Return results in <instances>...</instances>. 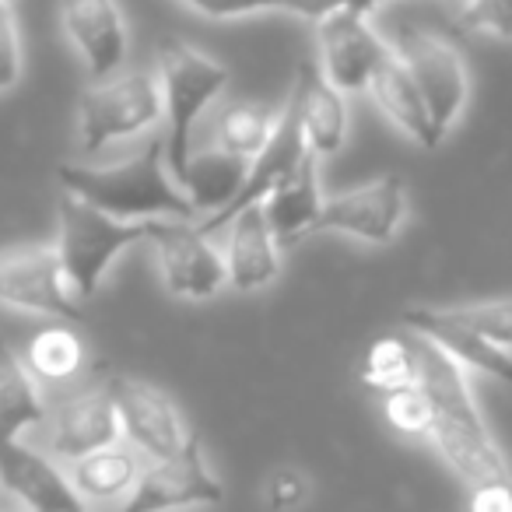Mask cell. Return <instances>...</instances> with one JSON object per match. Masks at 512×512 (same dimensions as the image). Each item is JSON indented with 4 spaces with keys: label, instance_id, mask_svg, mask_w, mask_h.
<instances>
[{
    "label": "cell",
    "instance_id": "1",
    "mask_svg": "<svg viewBox=\"0 0 512 512\" xmlns=\"http://www.w3.org/2000/svg\"><path fill=\"white\" fill-rule=\"evenodd\" d=\"M418 344V386L432 400V432L428 442L442 453V460L470 484L512 481V467L502 446L495 442L491 428L470 390L467 369L446 355L439 344L414 334Z\"/></svg>",
    "mask_w": 512,
    "mask_h": 512
},
{
    "label": "cell",
    "instance_id": "2",
    "mask_svg": "<svg viewBox=\"0 0 512 512\" xmlns=\"http://www.w3.org/2000/svg\"><path fill=\"white\" fill-rule=\"evenodd\" d=\"M60 190L74 193L85 204L113 214L116 221H155V218H190L197 207L183 186L172 179L165 165V137L151 134L134 155L109 165L64 162L57 169Z\"/></svg>",
    "mask_w": 512,
    "mask_h": 512
},
{
    "label": "cell",
    "instance_id": "3",
    "mask_svg": "<svg viewBox=\"0 0 512 512\" xmlns=\"http://www.w3.org/2000/svg\"><path fill=\"white\" fill-rule=\"evenodd\" d=\"M155 67L165 106V165L172 179L183 183L193 155V130L228 88V71L190 43H165Z\"/></svg>",
    "mask_w": 512,
    "mask_h": 512
},
{
    "label": "cell",
    "instance_id": "4",
    "mask_svg": "<svg viewBox=\"0 0 512 512\" xmlns=\"http://www.w3.org/2000/svg\"><path fill=\"white\" fill-rule=\"evenodd\" d=\"M165 120L158 67H130L106 81H92L78 102V148L95 158L109 144L151 134Z\"/></svg>",
    "mask_w": 512,
    "mask_h": 512
},
{
    "label": "cell",
    "instance_id": "5",
    "mask_svg": "<svg viewBox=\"0 0 512 512\" xmlns=\"http://www.w3.org/2000/svg\"><path fill=\"white\" fill-rule=\"evenodd\" d=\"M60 239L57 253L74 295L92 299L106 281L109 267L127 249L148 246V221H116L113 214L85 204L74 193H60Z\"/></svg>",
    "mask_w": 512,
    "mask_h": 512
},
{
    "label": "cell",
    "instance_id": "6",
    "mask_svg": "<svg viewBox=\"0 0 512 512\" xmlns=\"http://www.w3.org/2000/svg\"><path fill=\"white\" fill-rule=\"evenodd\" d=\"M120 439V418H116V404L106 390V376L99 383L81 379L74 386L46 393V418L32 432V446H39L64 467Z\"/></svg>",
    "mask_w": 512,
    "mask_h": 512
},
{
    "label": "cell",
    "instance_id": "7",
    "mask_svg": "<svg viewBox=\"0 0 512 512\" xmlns=\"http://www.w3.org/2000/svg\"><path fill=\"white\" fill-rule=\"evenodd\" d=\"M148 246L169 295L186 302H207L228 285L225 253L190 218L148 221Z\"/></svg>",
    "mask_w": 512,
    "mask_h": 512
},
{
    "label": "cell",
    "instance_id": "8",
    "mask_svg": "<svg viewBox=\"0 0 512 512\" xmlns=\"http://www.w3.org/2000/svg\"><path fill=\"white\" fill-rule=\"evenodd\" d=\"M106 390L116 404L123 442H130L144 460H169L193 442L183 411L165 390L123 372H106Z\"/></svg>",
    "mask_w": 512,
    "mask_h": 512
},
{
    "label": "cell",
    "instance_id": "9",
    "mask_svg": "<svg viewBox=\"0 0 512 512\" xmlns=\"http://www.w3.org/2000/svg\"><path fill=\"white\" fill-rule=\"evenodd\" d=\"M393 50H397V57L411 71L414 85L425 95L435 134L446 137L470 99V71L463 53L449 39L425 29H404L397 36V43H393Z\"/></svg>",
    "mask_w": 512,
    "mask_h": 512
},
{
    "label": "cell",
    "instance_id": "10",
    "mask_svg": "<svg viewBox=\"0 0 512 512\" xmlns=\"http://www.w3.org/2000/svg\"><path fill=\"white\" fill-rule=\"evenodd\" d=\"M0 306L81 323V299L60 264L57 246L0 249Z\"/></svg>",
    "mask_w": 512,
    "mask_h": 512
},
{
    "label": "cell",
    "instance_id": "11",
    "mask_svg": "<svg viewBox=\"0 0 512 512\" xmlns=\"http://www.w3.org/2000/svg\"><path fill=\"white\" fill-rule=\"evenodd\" d=\"M313 155L306 144V130H302V109H299V88L292 85L288 92L285 106H281V116H278V130L274 137L267 141V148L249 162L246 169V179H242V190L235 193L232 204H225L221 211L207 214V218H197V228L204 235H214L218 228H225L228 221L235 218L239 211L246 207H256L264 204L281 183L295 176L302 169V162Z\"/></svg>",
    "mask_w": 512,
    "mask_h": 512
},
{
    "label": "cell",
    "instance_id": "12",
    "mask_svg": "<svg viewBox=\"0 0 512 512\" xmlns=\"http://www.w3.org/2000/svg\"><path fill=\"white\" fill-rule=\"evenodd\" d=\"M316 67L337 92H369L379 67L393 57V43H386L372 22L355 11H334L316 22Z\"/></svg>",
    "mask_w": 512,
    "mask_h": 512
},
{
    "label": "cell",
    "instance_id": "13",
    "mask_svg": "<svg viewBox=\"0 0 512 512\" xmlns=\"http://www.w3.org/2000/svg\"><path fill=\"white\" fill-rule=\"evenodd\" d=\"M225 498L218 474L207 463L200 442L193 439L183 453L169 460H148L137 481L134 495L120 512H176V509H204Z\"/></svg>",
    "mask_w": 512,
    "mask_h": 512
},
{
    "label": "cell",
    "instance_id": "14",
    "mask_svg": "<svg viewBox=\"0 0 512 512\" xmlns=\"http://www.w3.org/2000/svg\"><path fill=\"white\" fill-rule=\"evenodd\" d=\"M407 221V183L400 176H379L369 183L327 197L320 232H337L348 239L386 246L400 235Z\"/></svg>",
    "mask_w": 512,
    "mask_h": 512
},
{
    "label": "cell",
    "instance_id": "15",
    "mask_svg": "<svg viewBox=\"0 0 512 512\" xmlns=\"http://www.w3.org/2000/svg\"><path fill=\"white\" fill-rule=\"evenodd\" d=\"M60 29L78 50L88 81H106L123 71L130 32L120 0H60Z\"/></svg>",
    "mask_w": 512,
    "mask_h": 512
},
{
    "label": "cell",
    "instance_id": "16",
    "mask_svg": "<svg viewBox=\"0 0 512 512\" xmlns=\"http://www.w3.org/2000/svg\"><path fill=\"white\" fill-rule=\"evenodd\" d=\"M0 491H8L29 512H88L64 463L32 442H18L0 456Z\"/></svg>",
    "mask_w": 512,
    "mask_h": 512
},
{
    "label": "cell",
    "instance_id": "17",
    "mask_svg": "<svg viewBox=\"0 0 512 512\" xmlns=\"http://www.w3.org/2000/svg\"><path fill=\"white\" fill-rule=\"evenodd\" d=\"M400 323L411 334L425 337V341L439 344L453 362H460L467 372H477V376L498 379V383L512 386V351L498 348V344L484 341L481 334L467 330L463 323L449 320L439 306H407L400 313Z\"/></svg>",
    "mask_w": 512,
    "mask_h": 512
},
{
    "label": "cell",
    "instance_id": "18",
    "mask_svg": "<svg viewBox=\"0 0 512 512\" xmlns=\"http://www.w3.org/2000/svg\"><path fill=\"white\" fill-rule=\"evenodd\" d=\"M225 239V271L235 292H260L281 274V242L267 225L264 207H246L228 221Z\"/></svg>",
    "mask_w": 512,
    "mask_h": 512
},
{
    "label": "cell",
    "instance_id": "19",
    "mask_svg": "<svg viewBox=\"0 0 512 512\" xmlns=\"http://www.w3.org/2000/svg\"><path fill=\"white\" fill-rule=\"evenodd\" d=\"M144 456L137 453L130 442H113L106 449L81 456V460L67 463V477H71L74 491L85 502L88 512L95 509H113L120 512L127 498L134 495L137 481L144 474Z\"/></svg>",
    "mask_w": 512,
    "mask_h": 512
},
{
    "label": "cell",
    "instance_id": "20",
    "mask_svg": "<svg viewBox=\"0 0 512 512\" xmlns=\"http://www.w3.org/2000/svg\"><path fill=\"white\" fill-rule=\"evenodd\" d=\"M46 418V390L18 355L15 344L0 337V456L25 442Z\"/></svg>",
    "mask_w": 512,
    "mask_h": 512
},
{
    "label": "cell",
    "instance_id": "21",
    "mask_svg": "<svg viewBox=\"0 0 512 512\" xmlns=\"http://www.w3.org/2000/svg\"><path fill=\"white\" fill-rule=\"evenodd\" d=\"M299 109H302V130H306V144L316 158H330L344 148L348 141V102L344 92H337L320 67L313 60L299 64Z\"/></svg>",
    "mask_w": 512,
    "mask_h": 512
},
{
    "label": "cell",
    "instance_id": "22",
    "mask_svg": "<svg viewBox=\"0 0 512 512\" xmlns=\"http://www.w3.org/2000/svg\"><path fill=\"white\" fill-rule=\"evenodd\" d=\"M369 95L376 99V106L383 109L386 120H390L400 134L411 137L418 148L432 151L442 144V137L435 134L432 113H428V106H425V95H421V88L414 85L411 71H407L404 60L397 57V50H393V57L386 60V64L379 67L376 78H372Z\"/></svg>",
    "mask_w": 512,
    "mask_h": 512
},
{
    "label": "cell",
    "instance_id": "23",
    "mask_svg": "<svg viewBox=\"0 0 512 512\" xmlns=\"http://www.w3.org/2000/svg\"><path fill=\"white\" fill-rule=\"evenodd\" d=\"M260 207H264L267 225L274 228L281 249L295 246V242L306 239L309 232H320L327 197H323L320 176H316V155H309L306 162H302V169L295 172L288 183H281Z\"/></svg>",
    "mask_w": 512,
    "mask_h": 512
},
{
    "label": "cell",
    "instance_id": "24",
    "mask_svg": "<svg viewBox=\"0 0 512 512\" xmlns=\"http://www.w3.org/2000/svg\"><path fill=\"white\" fill-rule=\"evenodd\" d=\"M281 109L256 99H228L211 113V148L253 162L278 130Z\"/></svg>",
    "mask_w": 512,
    "mask_h": 512
},
{
    "label": "cell",
    "instance_id": "25",
    "mask_svg": "<svg viewBox=\"0 0 512 512\" xmlns=\"http://www.w3.org/2000/svg\"><path fill=\"white\" fill-rule=\"evenodd\" d=\"M246 169H249L246 158H235V155H228V151H218L207 144L204 151H193L190 155V165H186V176L179 186H183L186 197L193 200L200 218H207V214L232 204L235 193L242 190Z\"/></svg>",
    "mask_w": 512,
    "mask_h": 512
},
{
    "label": "cell",
    "instance_id": "26",
    "mask_svg": "<svg viewBox=\"0 0 512 512\" xmlns=\"http://www.w3.org/2000/svg\"><path fill=\"white\" fill-rule=\"evenodd\" d=\"M85 362H88L85 341L71 327H64V323L39 330L32 337L29 351H25V365H29V372L36 376V383L46 393L81 383L85 379Z\"/></svg>",
    "mask_w": 512,
    "mask_h": 512
},
{
    "label": "cell",
    "instance_id": "27",
    "mask_svg": "<svg viewBox=\"0 0 512 512\" xmlns=\"http://www.w3.org/2000/svg\"><path fill=\"white\" fill-rule=\"evenodd\" d=\"M362 379L383 397L418 386V344H414V334L379 337L362 362Z\"/></svg>",
    "mask_w": 512,
    "mask_h": 512
},
{
    "label": "cell",
    "instance_id": "28",
    "mask_svg": "<svg viewBox=\"0 0 512 512\" xmlns=\"http://www.w3.org/2000/svg\"><path fill=\"white\" fill-rule=\"evenodd\" d=\"M442 313L449 320L463 323L467 330H474V334H481L484 341L512 351V299L463 302V306H446Z\"/></svg>",
    "mask_w": 512,
    "mask_h": 512
},
{
    "label": "cell",
    "instance_id": "29",
    "mask_svg": "<svg viewBox=\"0 0 512 512\" xmlns=\"http://www.w3.org/2000/svg\"><path fill=\"white\" fill-rule=\"evenodd\" d=\"M383 414H386V425L400 435L428 439V432H432V400L425 397L421 386L390 393V397L383 400Z\"/></svg>",
    "mask_w": 512,
    "mask_h": 512
},
{
    "label": "cell",
    "instance_id": "30",
    "mask_svg": "<svg viewBox=\"0 0 512 512\" xmlns=\"http://www.w3.org/2000/svg\"><path fill=\"white\" fill-rule=\"evenodd\" d=\"M22 32H18V15L11 4H0V95L22 81Z\"/></svg>",
    "mask_w": 512,
    "mask_h": 512
},
{
    "label": "cell",
    "instance_id": "31",
    "mask_svg": "<svg viewBox=\"0 0 512 512\" xmlns=\"http://www.w3.org/2000/svg\"><path fill=\"white\" fill-rule=\"evenodd\" d=\"M463 25L474 32H488L491 39L512 43V0H467Z\"/></svg>",
    "mask_w": 512,
    "mask_h": 512
},
{
    "label": "cell",
    "instance_id": "32",
    "mask_svg": "<svg viewBox=\"0 0 512 512\" xmlns=\"http://www.w3.org/2000/svg\"><path fill=\"white\" fill-rule=\"evenodd\" d=\"M379 4H386V0H274V11L306 18V22H320L334 11H355V15L369 18Z\"/></svg>",
    "mask_w": 512,
    "mask_h": 512
},
{
    "label": "cell",
    "instance_id": "33",
    "mask_svg": "<svg viewBox=\"0 0 512 512\" xmlns=\"http://www.w3.org/2000/svg\"><path fill=\"white\" fill-rule=\"evenodd\" d=\"M306 498H309V481H306V474H299V470L285 467V470H274V474L267 477L264 502L271 505L274 512L299 509Z\"/></svg>",
    "mask_w": 512,
    "mask_h": 512
},
{
    "label": "cell",
    "instance_id": "34",
    "mask_svg": "<svg viewBox=\"0 0 512 512\" xmlns=\"http://www.w3.org/2000/svg\"><path fill=\"white\" fill-rule=\"evenodd\" d=\"M186 8L211 22H232V18H249L260 11H274V0H183Z\"/></svg>",
    "mask_w": 512,
    "mask_h": 512
},
{
    "label": "cell",
    "instance_id": "35",
    "mask_svg": "<svg viewBox=\"0 0 512 512\" xmlns=\"http://www.w3.org/2000/svg\"><path fill=\"white\" fill-rule=\"evenodd\" d=\"M467 512H512V481H488L470 488Z\"/></svg>",
    "mask_w": 512,
    "mask_h": 512
},
{
    "label": "cell",
    "instance_id": "36",
    "mask_svg": "<svg viewBox=\"0 0 512 512\" xmlns=\"http://www.w3.org/2000/svg\"><path fill=\"white\" fill-rule=\"evenodd\" d=\"M0 512H29V509H22V505L15 502V505H11V509H0Z\"/></svg>",
    "mask_w": 512,
    "mask_h": 512
},
{
    "label": "cell",
    "instance_id": "37",
    "mask_svg": "<svg viewBox=\"0 0 512 512\" xmlns=\"http://www.w3.org/2000/svg\"><path fill=\"white\" fill-rule=\"evenodd\" d=\"M0 4H11V0H0Z\"/></svg>",
    "mask_w": 512,
    "mask_h": 512
}]
</instances>
